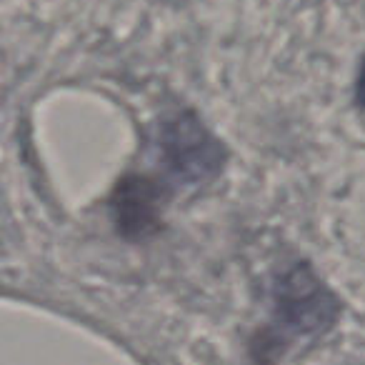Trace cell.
I'll use <instances>...</instances> for the list:
<instances>
[{"label": "cell", "instance_id": "3", "mask_svg": "<svg viewBox=\"0 0 365 365\" xmlns=\"http://www.w3.org/2000/svg\"><path fill=\"white\" fill-rule=\"evenodd\" d=\"M358 101L365 106V61L360 66V76H358Z\"/></svg>", "mask_w": 365, "mask_h": 365}, {"label": "cell", "instance_id": "1", "mask_svg": "<svg viewBox=\"0 0 365 365\" xmlns=\"http://www.w3.org/2000/svg\"><path fill=\"white\" fill-rule=\"evenodd\" d=\"M160 150L168 168L185 180L213 175L223 160L220 145L193 115H175L160 128Z\"/></svg>", "mask_w": 365, "mask_h": 365}, {"label": "cell", "instance_id": "2", "mask_svg": "<svg viewBox=\"0 0 365 365\" xmlns=\"http://www.w3.org/2000/svg\"><path fill=\"white\" fill-rule=\"evenodd\" d=\"M158 203L160 193L153 188L145 178H130L118 188V223L125 233L145 235L155 228L158 220Z\"/></svg>", "mask_w": 365, "mask_h": 365}]
</instances>
